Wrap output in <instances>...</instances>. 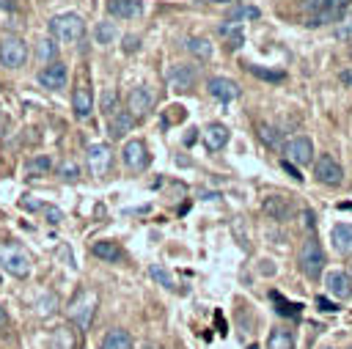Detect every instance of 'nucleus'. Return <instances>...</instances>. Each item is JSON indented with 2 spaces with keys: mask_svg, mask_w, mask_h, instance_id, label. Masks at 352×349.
Masks as SVG:
<instances>
[{
  "mask_svg": "<svg viewBox=\"0 0 352 349\" xmlns=\"http://www.w3.org/2000/svg\"><path fill=\"white\" fill-rule=\"evenodd\" d=\"M217 33L228 41V47L231 49H236L242 41H245V33H242V25L239 22H234V19H226V22H220V27H217Z\"/></svg>",
  "mask_w": 352,
  "mask_h": 349,
  "instance_id": "nucleus-23",
  "label": "nucleus"
},
{
  "mask_svg": "<svg viewBox=\"0 0 352 349\" xmlns=\"http://www.w3.org/2000/svg\"><path fill=\"white\" fill-rule=\"evenodd\" d=\"M91 104H94L91 88H88V85H77V88H74V93H72V107H74V115H77V118L91 115Z\"/></svg>",
  "mask_w": 352,
  "mask_h": 349,
  "instance_id": "nucleus-21",
  "label": "nucleus"
},
{
  "mask_svg": "<svg viewBox=\"0 0 352 349\" xmlns=\"http://www.w3.org/2000/svg\"><path fill=\"white\" fill-rule=\"evenodd\" d=\"M314 176L319 184H327V187H338L344 181V168L336 157L330 154H322L316 162H314Z\"/></svg>",
  "mask_w": 352,
  "mask_h": 349,
  "instance_id": "nucleus-7",
  "label": "nucleus"
},
{
  "mask_svg": "<svg viewBox=\"0 0 352 349\" xmlns=\"http://www.w3.org/2000/svg\"><path fill=\"white\" fill-rule=\"evenodd\" d=\"M300 269H302V275L305 278H311V280H316L319 275H322V269H324V250H322V245H319V239H305L302 242V247H300Z\"/></svg>",
  "mask_w": 352,
  "mask_h": 349,
  "instance_id": "nucleus-4",
  "label": "nucleus"
},
{
  "mask_svg": "<svg viewBox=\"0 0 352 349\" xmlns=\"http://www.w3.org/2000/svg\"><path fill=\"white\" fill-rule=\"evenodd\" d=\"M324 286H327V294H333L336 300H349L352 297V275H346L341 269L327 272Z\"/></svg>",
  "mask_w": 352,
  "mask_h": 349,
  "instance_id": "nucleus-15",
  "label": "nucleus"
},
{
  "mask_svg": "<svg viewBox=\"0 0 352 349\" xmlns=\"http://www.w3.org/2000/svg\"><path fill=\"white\" fill-rule=\"evenodd\" d=\"M36 58H38L41 63H55V58H58V47H55V41H52V38L38 41V47H36Z\"/></svg>",
  "mask_w": 352,
  "mask_h": 349,
  "instance_id": "nucleus-29",
  "label": "nucleus"
},
{
  "mask_svg": "<svg viewBox=\"0 0 352 349\" xmlns=\"http://www.w3.org/2000/svg\"><path fill=\"white\" fill-rule=\"evenodd\" d=\"M121 157H124V165H126L129 170H135V173L146 170V168H148V162H151L148 148H146V143H143V140H129V143L124 146Z\"/></svg>",
  "mask_w": 352,
  "mask_h": 349,
  "instance_id": "nucleus-11",
  "label": "nucleus"
},
{
  "mask_svg": "<svg viewBox=\"0 0 352 349\" xmlns=\"http://www.w3.org/2000/svg\"><path fill=\"white\" fill-rule=\"evenodd\" d=\"M85 159H88L91 176L102 179V176H107V170L113 165V148L107 143H91L88 151H85Z\"/></svg>",
  "mask_w": 352,
  "mask_h": 349,
  "instance_id": "nucleus-8",
  "label": "nucleus"
},
{
  "mask_svg": "<svg viewBox=\"0 0 352 349\" xmlns=\"http://www.w3.org/2000/svg\"><path fill=\"white\" fill-rule=\"evenodd\" d=\"M50 33L58 41H80L85 36V22L77 14H58L50 19Z\"/></svg>",
  "mask_w": 352,
  "mask_h": 349,
  "instance_id": "nucleus-3",
  "label": "nucleus"
},
{
  "mask_svg": "<svg viewBox=\"0 0 352 349\" xmlns=\"http://www.w3.org/2000/svg\"><path fill=\"white\" fill-rule=\"evenodd\" d=\"M148 275H151V278H154L160 286H165V289H176V286H173V278L168 275V269H165V267L154 264V267H148Z\"/></svg>",
  "mask_w": 352,
  "mask_h": 349,
  "instance_id": "nucleus-32",
  "label": "nucleus"
},
{
  "mask_svg": "<svg viewBox=\"0 0 352 349\" xmlns=\"http://www.w3.org/2000/svg\"><path fill=\"white\" fill-rule=\"evenodd\" d=\"M324 349H333V346H324Z\"/></svg>",
  "mask_w": 352,
  "mask_h": 349,
  "instance_id": "nucleus-48",
  "label": "nucleus"
},
{
  "mask_svg": "<svg viewBox=\"0 0 352 349\" xmlns=\"http://www.w3.org/2000/svg\"><path fill=\"white\" fill-rule=\"evenodd\" d=\"M187 49H190L195 58H201V60H209V58H212V44H209V38L192 36V38L187 41Z\"/></svg>",
  "mask_w": 352,
  "mask_h": 349,
  "instance_id": "nucleus-28",
  "label": "nucleus"
},
{
  "mask_svg": "<svg viewBox=\"0 0 352 349\" xmlns=\"http://www.w3.org/2000/svg\"><path fill=\"white\" fill-rule=\"evenodd\" d=\"M50 168H52V159H50L47 154L30 157V159L25 162V173H28V176H44V173H50Z\"/></svg>",
  "mask_w": 352,
  "mask_h": 349,
  "instance_id": "nucleus-27",
  "label": "nucleus"
},
{
  "mask_svg": "<svg viewBox=\"0 0 352 349\" xmlns=\"http://www.w3.org/2000/svg\"><path fill=\"white\" fill-rule=\"evenodd\" d=\"M91 253H94L96 258H102V261H110V264L124 258V250H121L116 242H107V239H102V242H94Z\"/></svg>",
  "mask_w": 352,
  "mask_h": 349,
  "instance_id": "nucleus-24",
  "label": "nucleus"
},
{
  "mask_svg": "<svg viewBox=\"0 0 352 349\" xmlns=\"http://www.w3.org/2000/svg\"><path fill=\"white\" fill-rule=\"evenodd\" d=\"M138 47H140V41H138L135 36H126V38H124V49H126V52H135Z\"/></svg>",
  "mask_w": 352,
  "mask_h": 349,
  "instance_id": "nucleus-40",
  "label": "nucleus"
},
{
  "mask_svg": "<svg viewBox=\"0 0 352 349\" xmlns=\"http://www.w3.org/2000/svg\"><path fill=\"white\" fill-rule=\"evenodd\" d=\"M58 173H60L63 181H77V179H80V168H77V162H72V159L63 162V165L58 168Z\"/></svg>",
  "mask_w": 352,
  "mask_h": 349,
  "instance_id": "nucleus-35",
  "label": "nucleus"
},
{
  "mask_svg": "<svg viewBox=\"0 0 352 349\" xmlns=\"http://www.w3.org/2000/svg\"><path fill=\"white\" fill-rule=\"evenodd\" d=\"M0 8H8V11H11V3H6V0H0Z\"/></svg>",
  "mask_w": 352,
  "mask_h": 349,
  "instance_id": "nucleus-46",
  "label": "nucleus"
},
{
  "mask_svg": "<svg viewBox=\"0 0 352 349\" xmlns=\"http://www.w3.org/2000/svg\"><path fill=\"white\" fill-rule=\"evenodd\" d=\"M151 107H154V96H151L148 88L138 85V88H132V91L126 93V110H129V115H132L135 121H138V118H146V115L151 113Z\"/></svg>",
  "mask_w": 352,
  "mask_h": 349,
  "instance_id": "nucleus-10",
  "label": "nucleus"
},
{
  "mask_svg": "<svg viewBox=\"0 0 352 349\" xmlns=\"http://www.w3.org/2000/svg\"><path fill=\"white\" fill-rule=\"evenodd\" d=\"M302 220H305V228H314V212H302Z\"/></svg>",
  "mask_w": 352,
  "mask_h": 349,
  "instance_id": "nucleus-43",
  "label": "nucleus"
},
{
  "mask_svg": "<svg viewBox=\"0 0 352 349\" xmlns=\"http://www.w3.org/2000/svg\"><path fill=\"white\" fill-rule=\"evenodd\" d=\"M261 209H264V214H267L270 220H286V217L292 214V203H289V198H283V195H270V198H264Z\"/></svg>",
  "mask_w": 352,
  "mask_h": 349,
  "instance_id": "nucleus-20",
  "label": "nucleus"
},
{
  "mask_svg": "<svg viewBox=\"0 0 352 349\" xmlns=\"http://www.w3.org/2000/svg\"><path fill=\"white\" fill-rule=\"evenodd\" d=\"M258 137H261V140H264L270 148H280V146H283V143H280V132H278L275 126L261 124V126H258Z\"/></svg>",
  "mask_w": 352,
  "mask_h": 349,
  "instance_id": "nucleus-31",
  "label": "nucleus"
},
{
  "mask_svg": "<svg viewBox=\"0 0 352 349\" xmlns=\"http://www.w3.org/2000/svg\"><path fill=\"white\" fill-rule=\"evenodd\" d=\"M41 212H44V217H47L52 225H58V223L63 220V212H60V209H55V206H41Z\"/></svg>",
  "mask_w": 352,
  "mask_h": 349,
  "instance_id": "nucleus-38",
  "label": "nucleus"
},
{
  "mask_svg": "<svg viewBox=\"0 0 352 349\" xmlns=\"http://www.w3.org/2000/svg\"><path fill=\"white\" fill-rule=\"evenodd\" d=\"M250 71L261 80H270V82H280L283 80V71H270V69H261V66H250Z\"/></svg>",
  "mask_w": 352,
  "mask_h": 349,
  "instance_id": "nucleus-36",
  "label": "nucleus"
},
{
  "mask_svg": "<svg viewBox=\"0 0 352 349\" xmlns=\"http://www.w3.org/2000/svg\"><path fill=\"white\" fill-rule=\"evenodd\" d=\"M256 16H258V8H253V5H236L228 19L239 22V19H256Z\"/></svg>",
  "mask_w": 352,
  "mask_h": 349,
  "instance_id": "nucleus-34",
  "label": "nucleus"
},
{
  "mask_svg": "<svg viewBox=\"0 0 352 349\" xmlns=\"http://www.w3.org/2000/svg\"><path fill=\"white\" fill-rule=\"evenodd\" d=\"M19 206H22V209H30V212H33V209H41L44 203H38L36 198H30V195H25V198L19 201Z\"/></svg>",
  "mask_w": 352,
  "mask_h": 349,
  "instance_id": "nucleus-39",
  "label": "nucleus"
},
{
  "mask_svg": "<svg viewBox=\"0 0 352 349\" xmlns=\"http://www.w3.org/2000/svg\"><path fill=\"white\" fill-rule=\"evenodd\" d=\"M206 91H209V96H214L217 102H234L236 96H239V85L234 82V80H228V77H209V82H206Z\"/></svg>",
  "mask_w": 352,
  "mask_h": 349,
  "instance_id": "nucleus-13",
  "label": "nucleus"
},
{
  "mask_svg": "<svg viewBox=\"0 0 352 349\" xmlns=\"http://www.w3.org/2000/svg\"><path fill=\"white\" fill-rule=\"evenodd\" d=\"M94 36H96V41H99V44H113V41H116V36H118V30H116V25H113V22H99V25L94 27Z\"/></svg>",
  "mask_w": 352,
  "mask_h": 349,
  "instance_id": "nucleus-30",
  "label": "nucleus"
},
{
  "mask_svg": "<svg viewBox=\"0 0 352 349\" xmlns=\"http://www.w3.org/2000/svg\"><path fill=\"white\" fill-rule=\"evenodd\" d=\"M341 80H344V82H349V85H352V71H344V74H341Z\"/></svg>",
  "mask_w": 352,
  "mask_h": 349,
  "instance_id": "nucleus-44",
  "label": "nucleus"
},
{
  "mask_svg": "<svg viewBox=\"0 0 352 349\" xmlns=\"http://www.w3.org/2000/svg\"><path fill=\"white\" fill-rule=\"evenodd\" d=\"M132 126H135V118L129 115L126 107H124V110H113L110 118H107V135H110L113 140H121L126 132H132Z\"/></svg>",
  "mask_w": 352,
  "mask_h": 349,
  "instance_id": "nucleus-16",
  "label": "nucleus"
},
{
  "mask_svg": "<svg viewBox=\"0 0 352 349\" xmlns=\"http://www.w3.org/2000/svg\"><path fill=\"white\" fill-rule=\"evenodd\" d=\"M50 349H77V338L72 327H58L50 338Z\"/></svg>",
  "mask_w": 352,
  "mask_h": 349,
  "instance_id": "nucleus-26",
  "label": "nucleus"
},
{
  "mask_svg": "<svg viewBox=\"0 0 352 349\" xmlns=\"http://www.w3.org/2000/svg\"><path fill=\"white\" fill-rule=\"evenodd\" d=\"M66 77H69L66 66L55 60V63H47V66L38 71V85H44V88H50V91H60V88H66Z\"/></svg>",
  "mask_w": 352,
  "mask_h": 349,
  "instance_id": "nucleus-12",
  "label": "nucleus"
},
{
  "mask_svg": "<svg viewBox=\"0 0 352 349\" xmlns=\"http://www.w3.org/2000/svg\"><path fill=\"white\" fill-rule=\"evenodd\" d=\"M283 154H286V159L292 162V165H311L314 162V143H311V137H305V135H297V137H292V140H286L283 143Z\"/></svg>",
  "mask_w": 352,
  "mask_h": 349,
  "instance_id": "nucleus-9",
  "label": "nucleus"
},
{
  "mask_svg": "<svg viewBox=\"0 0 352 349\" xmlns=\"http://www.w3.org/2000/svg\"><path fill=\"white\" fill-rule=\"evenodd\" d=\"M349 349H352V346H349Z\"/></svg>",
  "mask_w": 352,
  "mask_h": 349,
  "instance_id": "nucleus-49",
  "label": "nucleus"
},
{
  "mask_svg": "<svg viewBox=\"0 0 352 349\" xmlns=\"http://www.w3.org/2000/svg\"><path fill=\"white\" fill-rule=\"evenodd\" d=\"M107 14L116 19H138L143 14L140 0H107Z\"/></svg>",
  "mask_w": 352,
  "mask_h": 349,
  "instance_id": "nucleus-17",
  "label": "nucleus"
},
{
  "mask_svg": "<svg viewBox=\"0 0 352 349\" xmlns=\"http://www.w3.org/2000/svg\"><path fill=\"white\" fill-rule=\"evenodd\" d=\"M336 36H338L341 41H352V14H346V16H341V19H338Z\"/></svg>",
  "mask_w": 352,
  "mask_h": 349,
  "instance_id": "nucleus-33",
  "label": "nucleus"
},
{
  "mask_svg": "<svg viewBox=\"0 0 352 349\" xmlns=\"http://www.w3.org/2000/svg\"><path fill=\"white\" fill-rule=\"evenodd\" d=\"M6 324V311H3V305H0V327Z\"/></svg>",
  "mask_w": 352,
  "mask_h": 349,
  "instance_id": "nucleus-45",
  "label": "nucleus"
},
{
  "mask_svg": "<svg viewBox=\"0 0 352 349\" xmlns=\"http://www.w3.org/2000/svg\"><path fill=\"white\" fill-rule=\"evenodd\" d=\"M201 137H204V146L209 148V151H220L226 143H228V126L226 124H209L204 132H201Z\"/></svg>",
  "mask_w": 352,
  "mask_h": 349,
  "instance_id": "nucleus-18",
  "label": "nucleus"
},
{
  "mask_svg": "<svg viewBox=\"0 0 352 349\" xmlns=\"http://www.w3.org/2000/svg\"><path fill=\"white\" fill-rule=\"evenodd\" d=\"M0 267L14 278H28L30 275V256L25 253V247H19L14 242L0 245Z\"/></svg>",
  "mask_w": 352,
  "mask_h": 349,
  "instance_id": "nucleus-2",
  "label": "nucleus"
},
{
  "mask_svg": "<svg viewBox=\"0 0 352 349\" xmlns=\"http://www.w3.org/2000/svg\"><path fill=\"white\" fill-rule=\"evenodd\" d=\"M206 3H231V0H206Z\"/></svg>",
  "mask_w": 352,
  "mask_h": 349,
  "instance_id": "nucleus-47",
  "label": "nucleus"
},
{
  "mask_svg": "<svg viewBox=\"0 0 352 349\" xmlns=\"http://www.w3.org/2000/svg\"><path fill=\"white\" fill-rule=\"evenodd\" d=\"M316 305H319L322 311H338V308H336L330 300H324V297H319V300H316Z\"/></svg>",
  "mask_w": 352,
  "mask_h": 349,
  "instance_id": "nucleus-42",
  "label": "nucleus"
},
{
  "mask_svg": "<svg viewBox=\"0 0 352 349\" xmlns=\"http://www.w3.org/2000/svg\"><path fill=\"white\" fill-rule=\"evenodd\" d=\"M165 80L173 91H190L195 85V71L184 63H173L168 71H165Z\"/></svg>",
  "mask_w": 352,
  "mask_h": 349,
  "instance_id": "nucleus-14",
  "label": "nucleus"
},
{
  "mask_svg": "<svg viewBox=\"0 0 352 349\" xmlns=\"http://www.w3.org/2000/svg\"><path fill=\"white\" fill-rule=\"evenodd\" d=\"M352 0H305L302 11H305V25L308 27H319L327 22H338L344 16V11L349 8Z\"/></svg>",
  "mask_w": 352,
  "mask_h": 349,
  "instance_id": "nucleus-1",
  "label": "nucleus"
},
{
  "mask_svg": "<svg viewBox=\"0 0 352 349\" xmlns=\"http://www.w3.org/2000/svg\"><path fill=\"white\" fill-rule=\"evenodd\" d=\"M330 242H333L336 253H341V256H352V225H349V223H338V225H333V231H330Z\"/></svg>",
  "mask_w": 352,
  "mask_h": 349,
  "instance_id": "nucleus-19",
  "label": "nucleus"
},
{
  "mask_svg": "<svg viewBox=\"0 0 352 349\" xmlns=\"http://www.w3.org/2000/svg\"><path fill=\"white\" fill-rule=\"evenodd\" d=\"M283 170H286V173H289V176H292V179H297V181H300V179H302V176H300V170H297V168H294V165H292V162H289V159H283Z\"/></svg>",
  "mask_w": 352,
  "mask_h": 349,
  "instance_id": "nucleus-41",
  "label": "nucleus"
},
{
  "mask_svg": "<svg viewBox=\"0 0 352 349\" xmlns=\"http://www.w3.org/2000/svg\"><path fill=\"white\" fill-rule=\"evenodd\" d=\"M94 308H96V294L94 291H80L66 308L69 311V322H74L80 330H88L91 319H94Z\"/></svg>",
  "mask_w": 352,
  "mask_h": 349,
  "instance_id": "nucleus-5",
  "label": "nucleus"
},
{
  "mask_svg": "<svg viewBox=\"0 0 352 349\" xmlns=\"http://www.w3.org/2000/svg\"><path fill=\"white\" fill-rule=\"evenodd\" d=\"M102 110L110 115L113 110H118V93L110 88V91H104V96H102Z\"/></svg>",
  "mask_w": 352,
  "mask_h": 349,
  "instance_id": "nucleus-37",
  "label": "nucleus"
},
{
  "mask_svg": "<svg viewBox=\"0 0 352 349\" xmlns=\"http://www.w3.org/2000/svg\"><path fill=\"white\" fill-rule=\"evenodd\" d=\"M28 60V44L19 36H3L0 38V63L6 69H19Z\"/></svg>",
  "mask_w": 352,
  "mask_h": 349,
  "instance_id": "nucleus-6",
  "label": "nucleus"
},
{
  "mask_svg": "<svg viewBox=\"0 0 352 349\" xmlns=\"http://www.w3.org/2000/svg\"><path fill=\"white\" fill-rule=\"evenodd\" d=\"M102 349H132V335L121 327L107 330L104 338H102Z\"/></svg>",
  "mask_w": 352,
  "mask_h": 349,
  "instance_id": "nucleus-22",
  "label": "nucleus"
},
{
  "mask_svg": "<svg viewBox=\"0 0 352 349\" xmlns=\"http://www.w3.org/2000/svg\"><path fill=\"white\" fill-rule=\"evenodd\" d=\"M267 349H294V335L286 327H275L267 338Z\"/></svg>",
  "mask_w": 352,
  "mask_h": 349,
  "instance_id": "nucleus-25",
  "label": "nucleus"
}]
</instances>
